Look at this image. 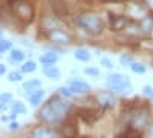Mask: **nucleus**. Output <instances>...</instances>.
<instances>
[{"label": "nucleus", "instance_id": "nucleus-13", "mask_svg": "<svg viewBox=\"0 0 153 138\" xmlns=\"http://www.w3.org/2000/svg\"><path fill=\"white\" fill-rule=\"evenodd\" d=\"M139 26H141L143 31L150 32V31L153 29V17H152V16H144V17H141V23H139Z\"/></svg>", "mask_w": 153, "mask_h": 138}, {"label": "nucleus", "instance_id": "nucleus-32", "mask_svg": "<svg viewBox=\"0 0 153 138\" xmlns=\"http://www.w3.org/2000/svg\"><path fill=\"white\" fill-rule=\"evenodd\" d=\"M11 129H12V131H17V129H19V124L12 123V124H11Z\"/></svg>", "mask_w": 153, "mask_h": 138}, {"label": "nucleus", "instance_id": "nucleus-23", "mask_svg": "<svg viewBox=\"0 0 153 138\" xmlns=\"http://www.w3.org/2000/svg\"><path fill=\"white\" fill-rule=\"evenodd\" d=\"M35 71V63L34 61H26L23 66H22V72H34Z\"/></svg>", "mask_w": 153, "mask_h": 138}, {"label": "nucleus", "instance_id": "nucleus-29", "mask_svg": "<svg viewBox=\"0 0 153 138\" xmlns=\"http://www.w3.org/2000/svg\"><path fill=\"white\" fill-rule=\"evenodd\" d=\"M101 65H103V66H106V68H113V66H112V61H110L107 57L101 58Z\"/></svg>", "mask_w": 153, "mask_h": 138}, {"label": "nucleus", "instance_id": "nucleus-33", "mask_svg": "<svg viewBox=\"0 0 153 138\" xmlns=\"http://www.w3.org/2000/svg\"><path fill=\"white\" fill-rule=\"evenodd\" d=\"M0 72H2V75L6 72V68H5V65H0Z\"/></svg>", "mask_w": 153, "mask_h": 138}, {"label": "nucleus", "instance_id": "nucleus-34", "mask_svg": "<svg viewBox=\"0 0 153 138\" xmlns=\"http://www.w3.org/2000/svg\"><path fill=\"white\" fill-rule=\"evenodd\" d=\"M149 3H150V5L153 6V0H149Z\"/></svg>", "mask_w": 153, "mask_h": 138}, {"label": "nucleus", "instance_id": "nucleus-24", "mask_svg": "<svg viewBox=\"0 0 153 138\" xmlns=\"http://www.w3.org/2000/svg\"><path fill=\"white\" fill-rule=\"evenodd\" d=\"M9 49H11V42H9V40L2 39V42H0V52L5 54L6 51H9Z\"/></svg>", "mask_w": 153, "mask_h": 138}, {"label": "nucleus", "instance_id": "nucleus-5", "mask_svg": "<svg viewBox=\"0 0 153 138\" xmlns=\"http://www.w3.org/2000/svg\"><path fill=\"white\" fill-rule=\"evenodd\" d=\"M76 117L81 118L87 124H92L100 118V112H97L95 109H91V107H80L76 110Z\"/></svg>", "mask_w": 153, "mask_h": 138}, {"label": "nucleus", "instance_id": "nucleus-7", "mask_svg": "<svg viewBox=\"0 0 153 138\" xmlns=\"http://www.w3.org/2000/svg\"><path fill=\"white\" fill-rule=\"evenodd\" d=\"M49 39L52 40V42H55V43H69V40H71V37L65 32V31H61V29H51L49 31Z\"/></svg>", "mask_w": 153, "mask_h": 138}, {"label": "nucleus", "instance_id": "nucleus-30", "mask_svg": "<svg viewBox=\"0 0 153 138\" xmlns=\"http://www.w3.org/2000/svg\"><path fill=\"white\" fill-rule=\"evenodd\" d=\"M143 91H144V94H146V95H149V97H152V98H153V89H152L150 86H144V89H143Z\"/></svg>", "mask_w": 153, "mask_h": 138}, {"label": "nucleus", "instance_id": "nucleus-10", "mask_svg": "<svg viewBox=\"0 0 153 138\" xmlns=\"http://www.w3.org/2000/svg\"><path fill=\"white\" fill-rule=\"evenodd\" d=\"M141 137H143V132L138 128H129L118 135V138H141Z\"/></svg>", "mask_w": 153, "mask_h": 138}, {"label": "nucleus", "instance_id": "nucleus-25", "mask_svg": "<svg viewBox=\"0 0 153 138\" xmlns=\"http://www.w3.org/2000/svg\"><path fill=\"white\" fill-rule=\"evenodd\" d=\"M121 65H123L124 68H129V66H132V65H133L132 57H129V55H123V57H121Z\"/></svg>", "mask_w": 153, "mask_h": 138}, {"label": "nucleus", "instance_id": "nucleus-28", "mask_svg": "<svg viewBox=\"0 0 153 138\" xmlns=\"http://www.w3.org/2000/svg\"><path fill=\"white\" fill-rule=\"evenodd\" d=\"M60 94H61V95H65V97H68V98H71V97L74 95L72 91L68 89V87H60Z\"/></svg>", "mask_w": 153, "mask_h": 138}, {"label": "nucleus", "instance_id": "nucleus-18", "mask_svg": "<svg viewBox=\"0 0 153 138\" xmlns=\"http://www.w3.org/2000/svg\"><path fill=\"white\" fill-rule=\"evenodd\" d=\"M75 58L76 60H80V61H89L91 60V54H89L87 49H76L75 51Z\"/></svg>", "mask_w": 153, "mask_h": 138}, {"label": "nucleus", "instance_id": "nucleus-20", "mask_svg": "<svg viewBox=\"0 0 153 138\" xmlns=\"http://www.w3.org/2000/svg\"><path fill=\"white\" fill-rule=\"evenodd\" d=\"M25 112H26V107H25V104H23L22 101H17V103L12 104V114H14V115H17V114H25Z\"/></svg>", "mask_w": 153, "mask_h": 138}, {"label": "nucleus", "instance_id": "nucleus-2", "mask_svg": "<svg viewBox=\"0 0 153 138\" xmlns=\"http://www.w3.org/2000/svg\"><path fill=\"white\" fill-rule=\"evenodd\" d=\"M9 8L20 22L31 23L34 20V6L29 0H9Z\"/></svg>", "mask_w": 153, "mask_h": 138}, {"label": "nucleus", "instance_id": "nucleus-21", "mask_svg": "<svg viewBox=\"0 0 153 138\" xmlns=\"http://www.w3.org/2000/svg\"><path fill=\"white\" fill-rule=\"evenodd\" d=\"M11 98H12V95L11 94H2V95H0V100H2V109H5L9 103H11Z\"/></svg>", "mask_w": 153, "mask_h": 138}, {"label": "nucleus", "instance_id": "nucleus-22", "mask_svg": "<svg viewBox=\"0 0 153 138\" xmlns=\"http://www.w3.org/2000/svg\"><path fill=\"white\" fill-rule=\"evenodd\" d=\"M130 69H132L135 74H144V72H146V66L141 65V63H133V65L130 66Z\"/></svg>", "mask_w": 153, "mask_h": 138}, {"label": "nucleus", "instance_id": "nucleus-15", "mask_svg": "<svg viewBox=\"0 0 153 138\" xmlns=\"http://www.w3.org/2000/svg\"><path fill=\"white\" fill-rule=\"evenodd\" d=\"M43 97H45V91L38 89V91H35V92H32V94L29 95V103H31L32 106H37V104L43 100Z\"/></svg>", "mask_w": 153, "mask_h": 138}, {"label": "nucleus", "instance_id": "nucleus-12", "mask_svg": "<svg viewBox=\"0 0 153 138\" xmlns=\"http://www.w3.org/2000/svg\"><path fill=\"white\" fill-rule=\"evenodd\" d=\"M43 72H45V75H46V77L52 78V80H57V78L60 77V71H58L55 66H52V65H45V69H43Z\"/></svg>", "mask_w": 153, "mask_h": 138}, {"label": "nucleus", "instance_id": "nucleus-17", "mask_svg": "<svg viewBox=\"0 0 153 138\" xmlns=\"http://www.w3.org/2000/svg\"><path fill=\"white\" fill-rule=\"evenodd\" d=\"M40 60H42L43 65H54L55 61L58 60V55L54 54V52H48V54H43Z\"/></svg>", "mask_w": 153, "mask_h": 138}, {"label": "nucleus", "instance_id": "nucleus-27", "mask_svg": "<svg viewBox=\"0 0 153 138\" xmlns=\"http://www.w3.org/2000/svg\"><path fill=\"white\" fill-rule=\"evenodd\" d=\"M84 72H86L87 75H94V77H98V75H100V71H98L97 68H86Z\"/></svg>", "mask_w": 153, "mask_h": 138}, {"label": "nucleus", "instance_id": "nucleus-1", "mask_svg": "<svg viewBox=\"0 0 153 138\" xmlns=\"http://www.w3.org/2000/svg\"><path fill=\"white\" fill-rule=\"evenodd\" d=\"M69 110V103L61 98H51L42 107L40 118L48 124H57L61 121L63 115Z\"/></svg>", "mask_w": 153, "mask_h": 138}, {"label": "nucleus", "instance_id": "nucleus-26", "mask_svg": "<svg viewBox=\"0 0 153 138\" xmlns=\"http://www.w3.org/2000/svg\"><path fill=\"white\" fill-rule=\"evenodd\" d=\"M8 80H9V81H20V80H22V74L17 72V71L11 72V74L8 75Z\"/></svg>", "mask_w": 153, "mask_h": 138}, {"label": "nucleus", "instance_id": "nucleus-8", "mask_svg": "<svg viewBox=\"0 0 153 138\" xmlns=\"http://www.w3.org/2000/svg\"><path fill=\"white\" fill-rule=\"evenodd\" d=\"M127 25V19L123 16H112L110 17V29L112 31H121L126 28Z\"/></svg>", "mask_w": 153, "mask_h": 138}, {"label": "nucleus", "instance_id": "nucleus-14", "mask_svg": "<svg viewBox=\"0 0 153 138\" xmlns=\"http://www.w3.org/2000/svg\"><path fill=\"white\" fill-rule=\"evenodd\" d=\"M40 80H31V81H26V83H25L23 84V89L25 91H26V92H35V91H38V89H40ZM29 94V95H31Z\"/></svg>", "mask_w": 153, "mask_h": 138}, {"label": "nucleus", "instance_id": "nucleus-31", "mask_svg": "<svg viewBox=\"0 0 153 138\" xmlns=\"http://www.w3.org/2000/svg\"><path fill=\"white\" fill-rule=\"evenodd\" d=\"M147 138H153V123L150 124V128H149V137Z\"/></svg>", "mask_w": 153, "mask_h": 138}, {"label": "nucleus", "instance_id": "nucleus-16", "mask_svg": "<svg viewBox=\"0 0 153 138\" xmlns=\"http://www.w3.org/2000/svg\"><path fill=\"white\" fill-rule=\"evenodd\" d=\"M32 138H52V132L46 128H38L34 131Z\"/></svg>", "mask_w": 153, "mask_h": 138}, {"label": "nucleus", "instance_id": "nucleus-3", "mask_svg": "<svg viewBox=\"0 0 153 138\" xmlns=\"http://www.w3.org/2000/svg\"><path fill=\"white\" fill-rule=\"evenodd\" d=\"M76 25L80 28H83L86 32L92 34V35H98L101 34V31L104 29V23L100 17H97L95 14H83L76 17Z\"/></svg>", "mask_w": 153, "mask_h": 138}, {"label": "nucleus", "instance_id": "nucleus-6", "mask_svg": "<svg viewBox=\"0 0 153 138\" xmlns=\"http://www.w3.org/2000/svg\"><path fill=\"white\" fill-rule=\"evenodd\" d=\"M69 89L72 91L74 95H83V94H87L91 91V87H89V84L84 83V81L72 78V80H69Z\"/></svg>", "mask_w": 153, "mask_h": 138}, {"label": "nucleus", "instance_id": "nucleus-11", "mask_svg": "<svg viewBox=\"0 0 153 138\" xmlns=\"http://www.w3.org/2000/svg\"><path fill=\"white\" fill-rule=\"evenodd\" d=\"M98 101H100V104H103V106H106V107H112L113 106V97L112 95H109V94H106V92H100L98 94Z\"/></svg>", "mask_w": 153, "mask_h": 138}, {"label": "nucleus", "instance_id": "nucleus-19", "mask_svg": "<svg viewBox=\"0 0 153 138\" xmlns=\"http://www.w3.org/2000/svg\"><path fill=\"white\" fill-rule=\"evenodd\" d=\"M9 58H11V61H14V63H22L23 58H25V54L22 51H19V49H16V51L11 52Z\"/></svg>", "mask_w": 153, "mask_h": 138}, {"label": "nucleus", "instance_id": "nucleus-9", "mask_svg": "<svg viewBox=\"0 0 153 138\" xmlns=\"http://www.w3.org/2000/svg\"><path fill=\"white\" fill-rule=\"evenodd\" d=\"M61 135H63V138H75V137H76V126H75L74 123L63 124Z\"/></svg>", "mask_w": 153, "mask_h": 138}, {"label": "nucleus", "instance_id": "nucleus-4", "mask_svg": "<svg viewBox=\"0 0 153 138\" xmlns=\"http://www.w3.org/2000/svg\"><path fill=\"white\" fill-rule=\"evenodd\" d=\"M107 83L115 92L120 94H130L132 92V86L129 83V78L123 74H110L107 77Z\"/></svg>", "mask_w": 153, "mask_h": 138}]
</instances>
